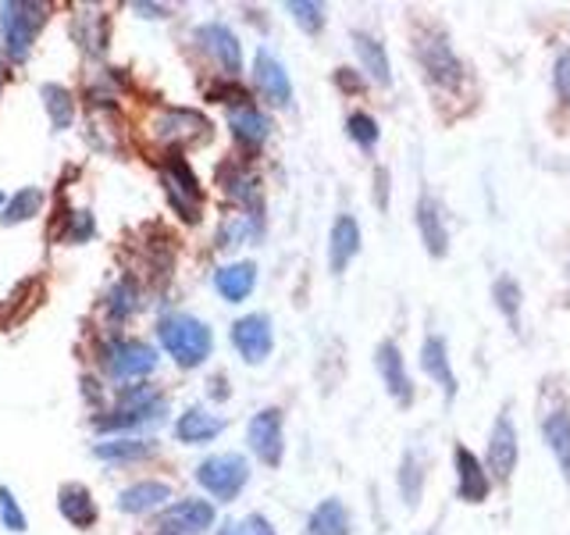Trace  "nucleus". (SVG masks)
<instances>
[{
    "mask_svg": "<svg viewBox=\"0 0 570 535\" xmlns=\"http://www.w3.org/2000/svg\"><path fill=\"white\" fill-rule=\"evenodd\" d=\"M157 339L178 368H200L214 350V332L193 314H165L157 321Z\"/></svg>",
    "mask_w": 570,
    "mask_h": 535,
    "instance_id": "nucleus-1",
    "label": "nucleus"
},
{
    "mask_svg": "<svg viewBox=\"0 0 570 535\" xmlns=\"http://www.w3.org/2000/svg\"><path fill=\"white\" fill-rule=\"evenodd\" d=\"M168 415V403L160 392H154L150 386H136L129 392H121V407L111 410V415L94 418L97 432H129V428H147V425H160Z\"/></svg>",
    "mask_w": 570,
    "mask_h": 535,
    "instance_id": "nucleus-2",
    "label": "nucleus"
},
{
    "mask_svg": "<svg viewBox=\"0 0 570 535\" xmlns=\"http://www.w3.org/2000/svg\"><path fill=\"white\" fill-rule=\"evenodd\" d=\"M249 481V464L243 454H210L207 460L196 464V486L218 504H232Z\"/></svg>",
    "mask_w": 570,
    "mask_h": 535,
    "instance_id": "nucleus-3",
    "label": "nucleus"
},
{
    "mask_svg": "<svg viewBox=\"0 0 570 535\" xmlns=\"http://www.w3.org/2000/svg\"><path fill=\"white\" fill-rule=\"evenodd\" d=\"M100 364L115 382H132L157 368V350L139 339H111L100 347Z\"/></svg>",
    "mask_w": 570,
    "mask_h": 535,
    "instance_id": "nucleus-4",
    "label": "nucleus"
},
{
    "mask_svg": "<svg viewBox=\"0 0 570 535\" xmlns=\"http://www.w3.org/2000/svg\"><path fill=\"white\" fill-rule=\"evenodd\" d=\"M36 11H43V4H22V0L0 4V32H4V50L11 61H22L32 47V36L43 22V14Z\"/></svg>",
    "mask_w": 570,
    "mask_h": 535,
    "instance_id": "nucleus-5",
    "label": "nucleus"
},
{
    "mask_svg": "<svg viewBox=\"0 0 570 535\" xmlns=\"http://www.w3.org/2000/svg\"><path fill=\"white\" fill-rule=\"evenodd\" d=\"M417 61L428 71V79L442 89H460L463 82V61L456 58V50L450 47V40L439 32H424L417 40Z\"/></svg>",
    "mask_w": 570,
    "mask_h": 535,
    "instance_id": "nucleus-6",
    "label": "nucleus"
},
{
    "mask_svg": "<svg viewBox=\"0 0 570 535\" xmlns=\"http://www.w3.org/2000/svg\"><path fill=\"white\" fill-rule=\"evenodd\" d=\"M246 442L254 457L267 468H278L282 457H285V418L278 407H264L257 410L254 418L246 425Z\"/></svg>",
    "mask_w": 570,
    "mask_h": 535,
    "instance_id": "nucleus-7",
    "label": "nucleus"
},
{
    "mask_svg": "<svg viewBox=\"0 0 570 535\" xmlns=\"http://www.w3.org/2000/svg\"><path fill=\"white\" fill-rule=\"evenodd\" d=\"M165 189H168V201L171 207L183 214L186 222L200 218V204H204V193H200V178L193 175L189 160L183 154H171L168 168H165Z\"/></svg>",
    "mask_w": 570,
    "mask_h": 535,
    "instance_id": "nucleus-8",
    "label": "nucleus"
},
{
    "mask_svg": "<svg viewBox=\"0 0 570 535\" xmlns=\"http://www.w3.org/2000/svg\"><path fill=\"white\" fill-rule=\"evenodd\" d=\"M232 347L243 357L246 364H264L275 350V329L267 314H243L236 325H232Z\"/></svg>",
    "mask_w": 570,
    "mask_h": 535,
    "instance_id": "nucleus-9",
    "label": "nucleus"
},
{
    "mask_svg": "<svg viewBox=\"0 0 570 535\" xmlns=\"http://www.w3.org/2000/svg\"><path fill=\"white\" fill-rule=\"evenodd\" d=\"M214 525V504L210 499H175L157 517L160 535H200Z\"/></svg>",
    "mask_w": 570,
    "mask_h": 535,
    "instance_id": "nucleus-10",
    "label": "nucleus"
},
{
    "mask_svg": "<svg viewBox=\"0 0 570 535\" xmlns=\"http://www.w3.org/2000/svg\"><path fill=\"white\" fill-rule=\"evenodd\" d=\"M374 368H379V379L392 400L400 407L414 403V382H410V374H406L403 350L392 343V339H382V343L374 347Z\"/></svg>",
    "mask_w": 570,
    "mask_h": 535,
    "instance_id": "nucleus-11",
    "label": "nucleus"
},
{
    "mask_svg": "<svg viewBox=\"0 0 570 535\" xmlns=\"http://www.w3.org/2000/svg\"><path fill=\"white\" fill-rule=\"evenodd\" d=\"M196 43L204 47V54H210L214 65H218L228 79H236L243 71V47H239V36L232 32L225 22H204L196 29Z\"/></svg>",
    "mask_w": 570,
    "mask_h": 535,
    "instance_id": "nucleus-12",
    "label": "nucleus"
},
{
    "mask_svg": "<svg viewBox=\"0 0 570 535\" xmlns=\"http://www.w3.org/2000/svg\"><path fill=\"white\" fill-rule=\"evenodd\" d=\"M517 460H521V439H517L513 418L503 410L489 432V471L499 481H510V475L517 471Z\"/></svg>",
    "mask_w": 570,
    "mask_h": 535,
    "instance_id": "nucleus-13",
    "label": "nucleus"
},
{
    "mask_svg": "<svg viewBox=\"0 0 570 535\" xmlns=\"http://www.w3.org/2000/svg\"><path fill=\"white\" fill-rule=\"evenodd\" d=\"M254 82L261 89V97L272 104V107H289L293 104V79L289 71H285V65L275 58L272 50H257L254 58Z\"/></svg>",
    "mask_w": 570,
    "mask_h": 535,
    "instance_id": "nucleus-14",
    "label": "nucleus"
},
{
    "mask_svg": "<svg viewBox=\"0 0 570 535\" xmlns=\"http://www.w3.org/2000/svg\"><path fill=\"white\" fill-rule=\"evenodd\" d=\"M453 464H456V496L463 499V504H485L489 489H492V478L485 471V464H481L463 442L453 450Z\"/></svg>",
    "mask_w": 570,
    "mask_h": 535,
    "instance_id": "nucleus-15",
    "label": "nucleus"
},
{
    "mask_svg": "<svg viewBox=\"0 0 570 535\" xmlns=\"http://www.w3.org/2000/svg\"><path fill=\"white\" fill-rule=\"evenodd\" d=\"M421 368H424L428 379H432V382L442 389V397L453 403L460 382H456V371H453L450 347H445V339H442V335L432 332V335H428L424 343H421Z\"/></svg>",
    "mask_w": 570,
    "mask_h": 535,
    "instance_id": "nucleus-16",
    "label": "nucleus"
},
{
    "mask_svg": "<svg viewBox=\"0 0 570 535\" xmlns=\"http://www.w3.org/2000/svg\"><path fill=\"white\" fill-rule=\"evenodd\" d=\"M361 222L353 218V214H338V218L332 222V232H328V268L332 275H343L350 261L361 254Z\"/></svg>",
    "mask_w": 570,
    "mask_h": 535,
    "instance_id": "nucleus-17",
    "label": "nucleus"
},
{
    "mask_svg": "<svg viewBox=\"0 0 570 535\" xmlns=\"http://www.w3.org/2000/svg\"><path fill=\"white\" fill-rule=\"evenodd\" d=\"M417 232H421L424 250L432 257H445V254H450V228H445L439 201L428 189L417 196Z\"/></svg>",
    "mask_w": 570,
    "mask_h": 535,
    "instance_id": "nucleus-18",
    "label": "nucleus"
},
{
    "mask_svg": "<svg viewBox=\"0 0 570 535\" xmlns=\"http://www.w3.org/2000/svg\"><path fill=\"white\" fill-rule=\"evenodd\" d=\"M171 504V486L168 481H157V478H142L125 486L118 493V510L121 514H154L160 507Z\"/></svg>",
    "mask_w": 570,
    "mask_h": 535,
    "instance_id": "nucleus-19",
    "label": "nucleus"
},
{
    "mask_svg": "<svg viewBox=\"0 0 570 535\" xmlns=\"http://www.w3.org/2000/svg\"><path fill=\"white\" fill-rule=\"evenodd\" d=\"M214 290L228 303H243L257 290V264L254 261H232L214 272Z\"/></svg>",
    "mask_w": 570,
    "mask_h": 535,
    "instance_id": "nucleus-20",
    "label": "nucleus"
},
{
    "mask_svg": "<svg viewBox=\"0 0 570 535\" xmlns=\"http://www.w3.org/2000/svg\"><path fill=\"white\" fill-rule=\"evenodd\" d=\"M225 432V421L218 415H210L207 407H189L175 421V439L186 446H204L210 439H218Z\"/></svg>",
    "mask_w": 570,
    "mask_h": 535,
    "instance_id": "nucleus-21",
    "label": "nucleus"
},
{
    "mask_svg": "<svg viewBox=\"0 0 570 535\" xmlns=\"http://www.w3.org/2000/svg\"><path fill=\"white\" fill-rule=\"evenodd\" d=\"M353 50H356V58H361V68H364V76L374 82V86H392V61H389V54L382 47V40H374L371 32L364 29H353Z\"/></svg>",
    "mask_w": 570,
    "mask_h": 535,
    "instance_id": "nucleus-22",
    "label": "nucleus"
},
{
    "mask_svg": "<svg viewBox=\"0 0 570 535\" xmlns=\"http://www.w3.org/2000/svg\"><path fill=\"white\" fill-rule=\"evenodd\" d=\"M542 439L549 446V454L557 457L560 471H563L567 486H570V410L567 407L549 410L546 421H542Z\"/></svg>",
    "mask_w": 570,
    "mask_h": 535,
    "instance_id": "nucleus-23",
    "label": "nucleus"
},
{
    "mask_svg": "<svg viewBox=\"0 0 570 535\" xmlns=\"http://www.w3.org/2000/svg\"><path fill=\"white\" fill-rule=\"evenodd\" d=\"M350 528H353V522H350L346 504L338 496H328L311 510L303 535H350Z\"/></svg>",
    "mask_w": 570,
    "mask_h": 535,
    "instance_id": "nucleus-24",
    "label": "nucleus"
},
{
    "mask_svg": "<svg viewBox=\"0 0 570 535\" xmlns=\"http://www.w3.org/2000/svg\"><path fill=\"white\" fill-rule=\"evenodd\" d=\"M157 136L160 139H207L210 136V121L200 118L196 111H183V107H171L157 118Z\"/></svg>",
    "mask_w": 570,
    "mask_h": 535,
    "instance_id": "nucleus-25",
    "label": "nucleus"
},
{
    "mask_svg": "<svg viewBox=\"0 0 570 535\" xmlns=\"http://www.w3.org/2000/svg\"><path fill=\"white\" fill-rule=\"evenodd\" d=\"M58 510L68 525L76 528H89L97 522V504H94V493H89L86 486H79V481H68V486H61L58 493Z\"/></svg>",
    "mask_w": 570,
    "mask_h": 535,
    "instance_id": "nucleus-26",
    "label": "nucleus"
},
{
    "mask_svg": "<svg viewBox=\"0 0 570 535\" xmlns=\"http://www.w3.org/2000/svg\"><path fill=\"white\" fill-rule=\"evenodd\" d=\"M228 129L243 147H261V143L272 136V121H267V115H261L257 107H236V111L228 115Z\"/></svg>",
    "mask_w": 570,
    "mask_h": 535,
    "instance_id": "nucleus-27",
    "label": "nucleus"
},
{
    "mask_svg": "<svg viewBox=\"0 0 570 535\" xmlns=\"http://www.w3.org/2000/svg\"><path fill=\"white\" fill-rule=\"evenodd\" d=\"M154 454L150 439H132V436H118V439H100L94 446L97 460H111V464H129V460H142Z\"/></svg>",
    "mask_w": 570,
    "mask_h": 535,
    "instance_id": "nucleus-28",
    "label": "nucleus"
},
{
    "mask_svg": "<svg viewBox=\"0 0 570 535\" xmlns=\"http://www.w3.org/2000/svg\"><path fill=\"white\" fill-rule=\"evenodd\" d=\"M400 496H403V504L414 510L421 504V496H424V468H421V460L414 450H406L403 460H400Z\"/></svg>",
    "mask_w": 570,
    "mask_h": 535,
    "instance_id": "nucleus-29",
    "label": "nucleus"
},
{
    "mask_svg": "<svg viewBox=\"0 0 570 535\" xmlns=\"http://www.w3.org/2000/svg\"><path fill=\"white\" fill-rule=\"evenodd\" d=\"M43 207V193L36 189V186H26V189H18L11 201L4 204V214H0V222L4 225H22L29 218H36Z\"/></svg>",
    "mask_w": 570,
    "mask_h": 535,
    "instance_id": "nucleus-30",
    "label": "nucleus"
},
{
    "mask_svg": "<svg viewBox=\"0 0 570 535\" xmlns=\"http://www.w3.org/2000/svg\"><path fill=\"white\" fill-rule=\"evenodd\" d=\"M40 94H43V107H47V115H50V125L58 133H65L68 125H71V118H76V104H71V94H68L65 86H53V82L43 86Z\"/></svg>",
    "mask_w": 570,
    "mask_h": 535,
    "instance_id": "nucleus-31",
    "label": "nucleus"
},
{
    "mask_svg": "<svg viewBox=\"0 0 570 535\" xmlns=\"http://www.w3.org/2000/svg\"><path fill=\"white\" fill-rule=\"evenodd\" d=\"M492 300L495 308L503 311V318L510 325H517V314H521V285H517L510 275H499L495 285H492Z\"/></svg>",
    "mask_w": 570,
    "mask_h": 535,
    "instance_id": "nucleus-32",
    "label": "nucleus"
},
{
    "mask_svg": "<svg viewBox=\"0 0 570 535\" xmlns=\"http://www.w3.org/2000/svg\"><path fill=\"white\" fill-rule=\"evenodd\" d=\"M346 133H350V139H353L361 150H374V147H379V136H382L379 121H374L367 111H353V115L346 118Z\"/></svg>",
    "mask_w": 570,
    "mask_h": 535,
    "instance_id": "nucleus-33",
    "label": "nucleus"
},
{
    "mask_svg": "<svg viewBox=\"0 0 570 535\" xmlns=\"http://www.w3.org/2000/svg\"><path fill=\"white\" fill-rule=\"evenodd\" d=\"M285 11L293 14V22L307 32V36H317L321 29H325V8L314 4V0H289L285 4Z\"/></svg>",
    "mask_w": 570,
    "mask_h": 535,
    "instance_id": "nucleus-34",
    "label": "nucleus"
},
{
    "mask_svg": "<svg viewBox=\"0 0 570 535\" xmlns=\"http://www.w3.org/2000/svg\"><path fill=\"white\" fill-rule=\"evenodd\" d=\"M0 528H8L11 535H22L29 528V517L8 486H0Z\"/></svg>",
    "mask_w": 570,
    "mask_h": 535,
    "instance_id": "nucleus-35",
    "label": "nucleus"
},
{
    "mask_svg": "<svg viewBox=\"0 0 570 535\" xmlns=\"http://www.w3.org/2000/svg\"><path fill=\"white\" fill-rule=\"evenodd\" d=\"M107 311L115 314V321L129 318L136 311V285L129 279H121L115 290H111V296H107Z\"/></svg>",
    "mask_w": 570,
    "mask_h": 535,
    "instance_id": "nucleus-36",
    "label": "nucleus"
},
{
    "mask_svg": "<svg viewBox=\"0 0 570 535\" xmlns=\"http://www.w3.org/2000/svg\"><path fill=\"white\" fill-rule=\"evenodd\" d=\"M552 89H557V100L570 107V50H563L552 65Z\"/></svg>",
    "mask_w": 570,
    "mask_h": 535,
    "instance_id": "nucleus-37",
    "label": "nucleus"
},
{
    "mask_svg": "<svg viewBox=\"0 0 570 535\" xmlns=\"http://www.w3.org/2000/svg\"><path fill=\"white\" fill-rule=\"evenodd\" d=\"M392 178H389V168H379L374 172V204H379V211H389V193H392Z\"/></svg>",
    "mask_w": 570,
    "mask_h": 535,
    "instance_id": "nucleus-38",
    "label": "nucleus"
},
{
    "mask_svg": "<svg viewBox=\"0 0 570 535\" xmlns=\"http://www.w3.org/2000/svg\"><path fill=\"white\" fill-rule=\"evenodd\" d=\"M89 236H94V218H89L86 211H79L76 214V225H71V232H68V243H82Z\"/></svg>",
    "mask_w": 570,
    "mask_h": 535,
    "instance_id": "nucleus-39",
    "label": "nucleus"
},
{
    "mask_svg": "<svg viewBox=\"0 0 570 535\" xmlns=\"http://www.w3.org/2000/svg\"><path fill=\"white\" fill-rule=\"evenodd\" d=\"M246 528H249V535H278L275 525L267 522L264 514H249V517H246Z\"/></svg>",
    "mask_w": 570,
    "mask_h": 535,
    "instance_id": "nucleus-40",
    "label": "nucleus"
},
{
    "mask_svg": "<svg viewBox=\"0 0 570 535\" xmlns=\"http://www.w3.org/2000/svg\"><path fill=\"white\" fill-rule=\"evenodd\" d=\"M218 535H249V528H246V522H222Z\"/></svg>",
    "mask_w": 570,
    "mask_h": 535,
    "instance_id": "nucleus-41",
    "label": "nucleus"
},
{
    "mask_svg": "<svg viewBox=\"0 0 570 535\" xmlns=\"http://www.w3.org/2000/svg\"><path fill=\"white\" fill-rule=\"evenodd\" d=\"M136 11H147V18H165V8H157V4H132Z\"/></svg>",
    "mask_w": 570,
    "mask_h": 535,
    "instance_id": "nucleus-42",
    "label": "nucleus"
},
{
    "mask_svg": "<svg viewBox=\"0 0 570 535\" xmlns=\"http://www.w3.org/2000/svg\"><path fill=\"white\" fill-rule=\"evenodd\" d=\"M4 204H8V196H4V193H0V207H4Z\"/></svg>",
    "mask_w": 570,
    "mask_h": 535,
    "instance_id": "nucleus-43",
    "label": "nucleus"
}]
</instances>
